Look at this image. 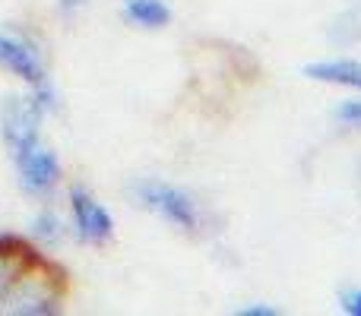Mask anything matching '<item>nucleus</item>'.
Masks as SVG:
<instances>
[{
	"mask_svg": "<svg viewBox=\"0 0 361 316\" xmlns=\"http://www.w3.org/2000/svg\"><path fill=\"white\" fill-rule=\"evenodd\" d=\"M0 70L16 76L29 89L51 82L42 44L23 25H0Z\"/></svg>",
	"mask_w": 361,
	"mask_h": 316,
	"instance_id": "2",
	"label": "nucleus"
},
{
	"mask_svg": "<svg viewBox=\"0 0 361 316\" xmlns=\"http://www.w3.org/2000/svg\"><path fill=\"white\" fill-rule=\"evenodd\" d=\"M48 114L35 105L29 92L25 95H4L0 101V139L6 146V156H19V152L32 149V146L44 143L42 124Z\"/></svg>",
	"mask_w": 361,
	"mask_h": 316,
	"instance_id": "3",
	"label": "nucleus"
},
{
	"mask_svg": "<svg viewBox=\"0 0 361 316\" xmlns=\"http://www.w3.org/2000/svg\"><path fill=\"white\" fill-rule=\"evenodd\" d=\"M330 118H333V124L343 127V130L361 133V92L349 95V99H343V101H336L333 111H330Z\"/></svg>",
	"mask_w": 361,
	"mask_h": 316,
	"instance_id": "11",
	"label": "nucleus"
},
{
	"mask_svg": "<svg viewBox=\"0 0 361 316\" xmlns=\"http://www.w3.org/2000/svg\"><path fill=\"white\" fill-rule=\"evenodd\" d=\"M301 76L324 86H336V89H349V92H361V61L349 54H336V57H320L301 67Z\"/></svg>",
	"mask_w": 361,
	"mask_h": 316,
	"instance_id": "7",
	"label": "nucleus"
},
{
	"mask_svg": "<svg viewBox=\"0 0 361 316\" xmlns=\"http://www.w3.org/2000/svg\"><path fill=\"white\" fill-rule=\"evenodd\" d=\"M10 161H13V168H16L19 190H23L29 199H38V203L51 199V193H54L63 180L61 158H57V152L44 143L19 152V156H13Z\"/></svg>",
	"mask_w": 361,
	"mask_h": 316,
	"instance_id": "5",
	"label": "nucleus"
},
{
	"mask_svg": "<svg viewBox=\"0 0 361 316\" xmlns=\"http://www.w3.org/2000/svg\"><path fill=\"white\" fill-rule=\"evenodd\" d=\"M336 301L345 316H361V285H345Z\"/></svg>",
	"mask_w": 361,
	"mask_h": 316,
	"instance_id": "12",
	"label": "nucleus"
},
{
	"mask_svg": "<svg viewBox=\"0 0 361 316\" xmlns=\"http://www.w3.org/2000/svg\"><path fill=\"white\" fill-rule=\"evenodd\" d=\"M16 260L19 256H0V301H4V294L16 282Z\"/></svg>",
	"mask_w": 361,
	"mask_h": 316,
	"instance_id": "14",
	"label": "nucleus"
},
{
	"mask_svg": "<svg viewBox=\"0 0 361 316\" xmlns=\"http://www.w3.org/2000/svg\"><path fill=\"white\" fill-rule=\"evenodd\" d=\"M63 234H67V225H63V218L57 215L51 206H44V209H38L35 215H32V222H29V237L38 244V247L54 250L57 244L63 241Z\"/></svg>",
	"mask_w": 361,
	"mask_h": 316,
	"instance_id": "10",
	"label": "nucleus"
},
{
	"mask_svg": "<svg viewBox=\"0 0 361 316\" xmlns=\"http://www.w3.org/2000/svg\"><path fill=\"white\" fill-rule=\"evenodd\" d=\"M326 38H330V44H336V48H352V44L361 42V0L358 4H349L343 13H336V16L330 19Z\"/></svg>",
	"mask_w": 361,
	"mask_h": 316,
	"instance_id": "9",
	"label": "nucleus"
},
{
	"mask_svg": "<svg viewBox=\"0 0 361 316\" xmlns=\"http://www.w3.org/2000/svg\"><path fill=\"white\" fill-rule=\"evenodd\" d=\"M235 316H279V307H273V304H241V307H235Z\"/></svg>",
	"mask_w": 361,
	"mask_h": 316,
	"instance_id": "16",
	"label": "nucleus"
},
{
	"mask_svg": "<svg viewBox=\"0 0 361 316\" xmlns=\"http://www.w3.org/2000/svg\"><path fill=\"white\" fill-rule=\"evenodd\" d=\"M86 6H89V0H57V13H61L67 23H73V19L80 16Z\"/></svg>",
	"mask_w": 361,
	"mask_h": 316,
	"instance_id": "15",
	"label": "nucleus"
},
{
	"mask_svg": "<svg viewBox=\"0 0 361 316\" xmlns=\"http://www.w3.org/2000/svg\"><path fill=\"white\" fill-rule=\"evenodd\" d=\"M127 196L133 199V206L162 218L180 234H197L203 228V206L187 187H178L162 177H133L127 184Z\"/></svg>",
	"mask_w": 361,
	"mask_h": 316,
	"instance_id": "1",
	"label": "nucleus"
},
{
	"mask_svg": "<svg viewBox=\"0 0 361 316\" xmlns=\"http://www.w3.org/2000/svg\"><path fill=\"white\" fill-rule=\"evenodd\" d=\"M4 313H23V316H54L61 313V291L51 288L44 279L25 275L10 285V291L0 301Z\"/></svg>",
	"mask_w": 361,
	"mask_h": 316,
	"instance_id": "6",
	"label": "nucleus"
},
{
	"mask_svg": "<svg viewBox=\"0 0 361 316\" xmlns=\"http://www.w3.org/2000/svg\"><path fill=\"white\" fill-rule=\"evenodd\" d=\"M29 253L23 234H13V231H0V256H23Z\"/></svg>",
	"mask_w": 361,
	"mask_h": 316,
	"instance_id": "13",
	"label": "nucleus"
},
{
	"mask_svg": "<svg viewBox=\"0 0 361 316\" xmlns=\"http://www.w3.org/2000/svg\"><path fill=\"white\" fill-rule=\"evenodd\" d=\"M121 19L133 29L162 32L165 25H171L175 10L169 6V0H124L121 4Z\"/></svg>",
	"mask_w": 361,
	"mask_h": 316,
	"instance_id": "8",
	"label": "nucleus"
},
{
	"mask_svg": "<svg viewBox=\"0 0 361 316\" xmlns=\"http://www.w3.org/2000/svg\"><path fill=\"white\" fill-rule=\"evenodd\" d=\"M67 209H70V231H73V237L80 244L102 247V244H108L114 237V215L82 184L67 187Z\"/></svg>",
	"mask_w": 361,
	"mask_h": 316,
	"instance_id": "4",
	"label": "nucleus"
}]
</instances>
